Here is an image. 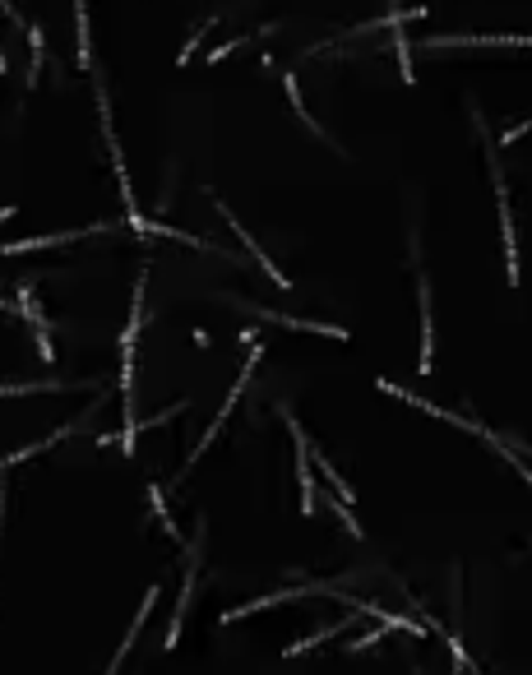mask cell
I'll return each instance as SVG.
<instances>
[{
  "label": "cell",
  "instance_id": "12",
  "mask_svg": "<svg viewBox=\"0 0 532 675\" xmlns=\"http://www.w3.org/2000/svg\"><path fill=\"white\" fill-rule=\"evenodd\" d=\"M315 463H320V472H325V481L334 486V495H338L343 504H352L356 495H352V486H347V481L338 477V468H334V459H325V454H315Z\"/></svg>",
  "mask_w": 532,
  "mask_h": 675
},
{
  "label": "cell",
  "instance_id": "11",
  "mask_svg": "<svg viewBox=\"0 0 532 675\" xmlns=\"http://www.w3.org/2000/svg\"><path fill=\"white\" fill-rule=\"evenodd\" d=\"M65 394V389H93V385H65V380H47V385H0V398L5 394Z\"/></svg>",
  "mask_w": 532,
  "mask_h": 675
},
{
  "label": "cell",
  "instance_id": "4",
  "mask_svg": "<svg viewBox=\"0 0 532 675\" xmlns=\"http://www.w3.org/2000/svg\"><path fill=\"white\" fill-rule=\"evenodd\" d=\"M218 213H222V217H227V222H232V232H237V237H241V241H246V250H250V255H255V259H260V269H264V273H269V278H273V282H278V287H292V278H287V273H278V264H273V259H269V255H264V250H260V241H255V237H250V232H246V227H241V222H237V217H232V208H227V204H222V199H218Z\"/></svg>",
  "mask_w": 532,
  "mask_h": 675
},
{
  "label": "cell",
  "instance_id": "16",
  "mask_svg": "<svg viewBox=\"0 0 532 675\" xmlns=\"http://www.w3.org/2000/svg\"><path fill=\"white\" fill-rule=\"evenodd\" d=\"M0 522H5V481H0Z\"/></svg>",
  "mask_w": 532,
  "mask_h": 675
},
{
  "label": "cell",
  "instance_id": "1",
  "mask_svg": "<svg viewBox=\"0 0 532 675\" xmlns=\"http://www.w3.org/2000/svg\"><path fill=\"white\" fill-rule=\"evenodd\" d=\"M287 430H292V448H296V486H301V513H315V481H311V454H306V430L296 426V417L282 407Z\"/></svg>",
  "mask_w": 532,
  "mask_h": 675
},
{
  "label": "cell",
  "instance_id": "15",
  "mask_svg": "<svg viewBox=\"0 0 532 675\" xmlns=\"http://www.w3.org/2000/svg\"><path fill=\"white\" fill-rule=\"evenodd\" d=\"M37 356H42V361H56V347H51L47 329H37Z\"/></svg>",
  "mask_w": 532,
  "mask_h": 675
},
{
  "label": "cell",
  "instance_id": "6",
  "mask_svg": "<svg viewBox=\"0 0 532 675\" xmlns=\"http://www.w3.org/2000/svg\"><path fill=\"white\" fill-rule=\"evenodd\" d=\"M84 421V417H80ZM80 421H65L60 430H51L47 439H37V444H28V448H15V454L10 459H0V472H5V468H15V463H28V459H37V454H47V448H56L60 439H69L74 430H80Z\"/></svg>",
  "mask_w": 532,
  "mask_h": 675
},
{
  "label": "cell",
  "instance_id": "8",
  "mask_svg": "<svg viewBox=\"0 0 532 675\" xmlns=\"http://www.w3.org/2000/svg\"><path fill=\"white\" fill-rule=\"evenodd\" d=\"M93 232H107V227L98 222V227H89V232H56V237H28V241H15V246H5V255H28V250H47V246H69V241H84V237H93Z\"/></svg>",
  "mask_w": 532,
  "mask_h": 675
},
{
  "label": "cell",
  "instance_id": "9",
  "mask_svg": "<svg viewBox=\"0 0 532 675\" xmlns=\"http://www.w3.org/2000/svg\"><path fill=\"white\" fill-rule=\"evenodd\" d=\"M190 596H195V569H186V583H181V596H176V616H172V629H167V643L163 648H176L181 643V625H186V611H190Z\"/></svg>",
  "mask_w": 532,
  "mask_h": 675
},
{
  "label": "cell",
  "instance_id": "7",
  "mask_svg": "<svg viewBox=\"0 0 532 675\" xmlns=\"http://www.w3.org/2000/svg\"><path fill=\"white\" fill-rule=\"evenodd\" d=\"M260 320H273V324H282V329H306V333H320V338H347V329H334V324H315V320H296V315H278V311H269V306H250Z\"/></svg>",
  "mask_w": 532,
  "mask_h": 675
},
{
  "label": "cell",
  "instance_id": "10",
  "mask_svg": "<svg viewBox=\"0 0 532 675\" xmlns=\"http://www.w3.org/2000/svg\"><path fill=\"white\" fill-rule=\"evenodd\" d=\"M343 629H347V620H334V625H325V629H315L311 638H301V643H292V648H287L282 657H296V652H311V648H320V643H329V638H334V634H343Z\"/></svg>",
  "mask_w": 532,
  "mask_h": 675
},
{
  "label": "cell",
  "instance_id": "5",
  "mask_svg": "<svg viewBox=\"0 0 532 675\" xmlns=\"http://www.w3.org/2000/svg\"><path fill=\"white\" fill-rule=\"evenodd\" d=\"M417 301H421V374L435 365V320H431V287L417 278Z\"/></svg>",
  "mask_w": 532,
  "mask_h": 675
},
{
  "label": "cell",
  "instance_id": "13",
  "mask_svg": "<svg viewBox=\"0 0 532 675\" xmlns=\"http://www.w3.org/2000/svg\"><path fill=\"white\" fill-rule=\"evenodd\" d=\"M148 504H154V513H158V522H163V533H167L172 542H181V533H176V522H172V513H167V504H163V490H158V486H148Z\"/></svg>",
  "mask_w": 532,
  "mask_h": 675
},
{
  "label": "cell",
  "instance_id": "14",
  "mask_svg": "<svg viewBox=\"0 0 532 675\" xmlns=\"http://www.w3.org/2000/svg\"><path fill=\"white\" fill-rule=\"evenodd\" d=\"M379 638H385V625H379V629H366V634H356L347 648H352V652H366V648H375Z\"/></svg>",
  "mask_w": 532,
  "mask_h": 675
},
{
  "label": "cell",
  "instance_id": "2",
  "mask_svg": "<svg viewBox=\"0 0 532 675\" xmlns=\"http://www.w3.org/2000/svg\"><path fill=\"white\" fill-rule=\"evenodd\" d=\"M158 596H163V587H158V583H148V592H144V606H139V616L130 620V629H125V643H121V648L112 652V666H107L102 675H116V670H121V661H125V652H130V648L139 643V629H144V620H148V616H154V606H158Z\"/></svg>",
  "mask_w": 532,
  "mask_h": 675
},
{
  "label": "cell",
  "instance_id": "3",
  "mask_svg": "<svg viewBox=\"0 0 532 675\" xmlns=\"http://www.w3.org/2000/svg\"><path fill=\"white\" fill-rule=\"evenodd\" d=\"M311 587H282V592H273V596H255V602H246V606H232V611H222V625H237L241 616H255V611H273V606H282V602H296V596H306Z\"/></svg>",
  "mask_w": 532,
  "mask_h": 675
}]
</instances>
